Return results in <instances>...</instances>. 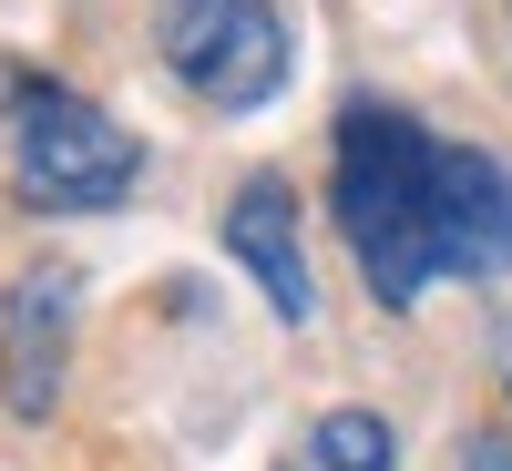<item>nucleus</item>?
Returning <instances> with one entry per match:
<instances>
[{
  "label": "nucleus",
  "mask_w": 512,
  "mask_h": 471,
  "mask_svg": "<svg viewBox=\"0 0 512 471\" xmlns=\"http://www.w3.org/2000/svg\"><path fill=\"white\" fill-rule=\"evenodd\" d=\"M328 216L390 318L420 308L441 277H512V164L410 123L400 103L338 113Z\"/></svg>",
  "instance_id": "f257e3e1"
},
{
  "label": "nucleus",
  "mask_w": 512,
  "mask_h": 471,
  "mask_svg": "<svg viewBox=\"0 0 512 471\" xmlns=\"http://www.w3.org/2000/svg\"><path fill=\"white\" fill-rule=\"evenodd\" d=\"M0 164H11V195L31 216H103V205L134 195L144 144L123 134L93 93L11 72V93H0Z\"/></svg>",
  "instance_id": "f03ea898"
},
{
  "label": "nucleus",
  "mask_w": 512,
  "mask_h": 471,
  "mask_svg": "<svg viewBox=\"0 0 512 471\" xmlns=\"http://www.w3.org/2000/svg\"><path fill=\"white\" fill-rule=\"evenodd\" d=\"M154 52L205 113H256L287 82L277 0H154Z\"/></svg>",
  "instance_id": "7ed1b4c3"
},
{
  "label": "nucleus",
  "mask_w": 512,
  "mask_h": 471,
  "mask_svg": "<svg viewBox=\"0 0 512 471\" xmlns=\"http://www.w3.org/2000/svg\"><path fill=\"white\" fill-rule=\"evenodd\" d=\"M72 308H82V277L62 256L11 277V308H0V400H11V420H52L62 379H72Z\"/></svg>",
  "instance_id": "20e7f679"
},
{
  "label": "nucleus",
  "mask_w": 512,
  "mask_h": 471,
  "mask_svg": "<svg viewBox=\"0 0 512 471\" xmlns=\"http://www.w3.org/2000/svg\"><path fill=\"white\" fill-rule=\"evenodd\" d=\"M226 256L267 287V308L287 328H308L318 318V277H308V246H297V195L287 175H246L236 205H226Z\"/></svg>",
  "instance_id": "39448f33"
},
{
  "label": "nucleus",
  "mask_w": 512,
  "mask_h": 471,
  "mask_svg": "<svg viewBox=\"0 0 512 471\" xmlns=\"http://www.w3.org/2000/svg\"><path fill=\"white\" fill-rule=\"evenodd\" d=\"M308 461L318 471H400V431L379 410H328L308 431Z\"/></svg>",
  "instance_id": "423d86ee"
},
{
  "label": "nucleus",
  "mask_w": 512,
  "mask_h": 471,
  "mask_svg": "<svg viewBox=\"0 0 512 471\" xmlns=\"http://www.w3.org/2000/svg\"><path fill=\"white\" fill-rule=\"evenodd\" d=\"M461 471H512V441H461Z\"/></svg>",
  "instance_id": "0eeeda50"
}]
</instances>
